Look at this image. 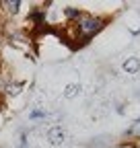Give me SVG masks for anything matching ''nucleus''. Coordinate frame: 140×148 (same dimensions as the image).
<instances>
[{
    "instance_id": "obj_1",
    "label": "nucleus",
    "mask_w": 140,
    "mask_h": 148,
    "mask_svg": "<svg viewBox=\"0 0 140 148\" xmlns=\"http://www.w3.org/2000/svg\"><path fill=\"white\" fill-rule=\"evenodd\" d=\"M109 23V16H103V14H95V12H84L78 21L74 23L76 29V39H74V47H82L86 45L95 35H99L105 25Z\"/></svg>"
},
{
    "instance_id": "obj_2",
    "label": "nucleus",
    "mask_w": 140,
    "mask_h": 148,
    "mask_svg": "<svg viewBox=\"0 0 140 148\" xmlns=\"http://www.w3.org/2000/svg\"><path fill=\"white\" fill-rule=\"evenodd\" d=\"M45 140L51 146H62L66 142V130L62 125H49L45 130Z\"/></svg>"
},
{
    "instance_id": "obj_3",
    "label": "nucleus",
    "mask_w": 140,
    "mask_h": 148,
    "mask_svg": "<svg viewBox=\"0 0 140 148\" xmlns=\"http://www.w3.org/2000/svg\"><path fill=\"white\" fill-rule=\"evenodd\" d=\"M25 90V82L23 80H16V78H8L6 84H4V95L6 97H19L21 92Z\"/></svg>"
},
{
    "instance_id": "obj_4",
    "label": "nucleus",
    "mask_w": 140,
    "mask_h": 148,
    "mask_svg": "<svg viewBox=\"0 0 140 148\" xmlns=\"http://www.w3.org/2000/svg\"><path fill=\"white\" fill-rule=\"evenodd\" d=\"M21 0H4V2H0V12H4L6 16H16L21 12Z\"/></svg>"
},
{
    "instance_id": "obj_5",
    "label": "nucleus",
    "mask_w": 140,
    "mask_h": 148,
    "mask_svg": "<svg viewBox=\"0 0 140 148\" xmlns=\"http://www.w3.org/2000/svg\"><path fill=\"white\" fill-rule=\"evenodd\" d=\"M121 70H124L126 74H130V76L138 74V72H140V58H136V56L126 58L124 62H121Z\"/></svg>"
},
{
    "instance_id": "obj_6",
    "label": "nucleus",
    "mask_w": 140,
    "mask_h": 148,
    "mask_svg": "<svg viewBox=\"0 0 140 148\" xmlns=\"http://www.w3.org/2000/svg\"><path fill=\"white\" fill-rule=\"evenodd\" d=\"M80 90H82V84H80V82H70V84H66L62 97H64V99H76V97L80 95Z\"/></svg>"
},
{
    "instance_id": "obj_7",
    "label": "nucleus",
    "mask_w": 140,
    "mask_h": 148,
    "mask_svg": "<svg viewBox=\"0 0 140 148\" xmlns=\"http://www.w3.org/2000/svg\"><path fill=\"white\" fill-rule=\"evenodd\" d=\"M47 119V111L43 107H33L29 111V121H45Z\"/></svg>"
},
{
    "instance_id": "obj_8",
    "label": "nucleus",
    "mask_w": 140,
    "mask_h": 148,
    "mask_svg": "<svg viewBox=\"0 0 140 148\" xmlns=\"http://www.w3.org/2000/svg\"><path fill=\"white\" fill-rule=\"evenodd\" d=\"M14 148H29V132L27 130H21L19 132L16 142H14Z\"/></svg>"
},
{
    "instance_id": "obj_9",
    "label": "nucleus",
    "mask_w": 140,
    "mask_h": 148,
    "mask_svg": "<svg viewBox=\"0 0 140 148\" xmlns=\"http://www.w3.org/2000/svg\"><path fill=\"white\" fill-rule=\"evenodd\" d=\"M115 111H117V113H124V105L117 103V105H115Z\"/></svg>"
},
{
    "instance_id": "obj_10",
    "label": "nucleus",
    "mask_w": 140,
    "mask_h": 148,
    "mask_svg": "<svg viewBox=\"0 0 140 148\" xmlns=\"http://www.w3.org/2000/svg\"><path fill=\"white\" fill-rule=\"evenodd\" d=\"M132 125H134V127H140V117H136V119H134V123H132Z\"/></svg>"
}]
</instances>
